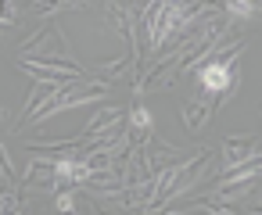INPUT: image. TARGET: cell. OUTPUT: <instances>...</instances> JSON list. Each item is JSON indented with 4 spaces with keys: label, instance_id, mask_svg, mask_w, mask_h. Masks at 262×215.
<instances>
[{
    "label": "cell",
    "instance_id": "cell-1",
    "mask_svg": "<svg viewBox=\"0 0 262 215\" xmlns=\"http://www.w3.org/2000/svg\"><path fill=\"white\" fill-rule=\"evenodd\" d=\"M241 54H244V36H241V40H230V43H219V47L194 68V79H198L201 93H205L215 108H223V104L237 93V86H241Z\"/></svg>",
    "mask_w": 262,
    "mask_h": 215
},
{
    "label": "cell",
    "instance_id": "cell-9",
    "mask_svg": "<svg viewBox=\"0 0 262 215\" xmlns=\"http://www.w3.org/2000/svg\"><path fill=\"white\" fill-rule=\"evenodd\" d=\"M223 4H226L230 15H237L244 22H258L262 18V0H223Z\"/></svg>",
    "mask_w": 262,
    "mask_h": 215
},
{
    "label": "cell",
    "instance_id": "cell-12",
    "mask_svg": "<svg viewBox=\"0 0 262 215\" xmlns=\"http://www.w3.org/2000/svg\"><path fill=\"white\" fill-rule=\"evenodd\" d=\"M104 4H108V0H104Z\"/></svg>",
    "mask_w": 262,
    "mask_h": 215
},
{
    "label": "cell",
    "instance_id": "cell-10",
    "mask_svg": "<svg viewBox=\"0 0 262 215\" xmlns=\"http://www.w3.org/2000/svg\"><path fill=\"white\" fill-rule=\"evenodd\" d=\"M129 122H133V126H151V115H147L140 104H133V111H129Z\"/></svg>",
    "mask_w": 262,
    "mask_h": 215
},
{
    "label": "cell",
    "instance_id": "cell-3",
    "mask_svg": "<svg viewBox=\"0 0 262 215\" xmlns=\"http://www.w3.org/2000/svg\"><path fill=\"white\" fill-rule=\"evenodd\" d=\"M262 179V154H255L251 161H241L233 169L223 172V183L215 186V197H226V201H241L244 194H251V186Z\"/></svg>",
    "mask_w": 262,
    "mask_h": 215
},
{
    "label": "cell",
    "instance_id": "cell-6",
    "mask_svg": "<svg viewBox=\"0 0 262 215\" xmlns=\"http://www.w3.org/2000/svg\"><path fill=\"white\" fill-rule=\"evenodd\" d=\"M129 111H122V108H101L94 118H90V126L83 129V136H101V133H126L129 129Z\"/></svg>",
    "mask_w": 262,
    "mask_h": 215
},
{
    "label": "cell",
    "instance_id": "cell-8",
    "mask_svg": "<svg viewBox=\"0 0 262 215\" xmlns=\"http://www.w3.org/2000/svg\"><path fill=\"white\" fill-rule=\"evenodd\" d=\"M133 68H137V54H133V51H126L122 58H115V61H108V65L90 68V76H97V79H104V83H115V79H122V76H129V79H133Z\"/></svg>",
    "mask_w": 262,
    "mask_h": 215
},
{
    "label": "cell",
    "instance_id": "cell-5",
    "mask_svg": "<svg viewBox=\"0 0 262 215\" xmlns=\"http://www.w3.org/2000/svg\"><path fill=\"white\" fill-rule=\"evenodd\" d=\"M258 151V136L251 133H233V136H223V169H233L241 161H251Z\"/></svg>",
    "mask_w": 262,
    "mask_h": 215
},
{
    "label": "cell",
    "instance_id": "cell-11",
    "mask_svg": "<svg viewBox=\"0 0 262 215\" xmlns=\"http://www.w3.org/2000/svg\"><path fill=\"white\" fill-rule=\"evenodd\" d=\"M255 211H262V204H258V208H255Z\"/></svg>",
    "mask_w": 262,
    "mask_h": 215
},
{
    "label": "cell",
    "instance_id": "cell-7",
    "mask_svg": "<svg viewBox=\"0 0 262 215\" xmlns=\"http://www.w3.org/2000/svg\"><path fill=\"white\" fill-rule=\"evenodd\" d=\"M180 111H183V126H187L190 133H201V129L208 126V118H212L215 104H212L208 97H194V101H183V104H180Z\"/></svg>",
    "mask_w": 262,
    "mask_h": 215
},
{
    "label": "cell",
    "instance_id": "cell-4",
    "mask_svg": "<svg viewBox=\"0 0 262 215\" xmlns=\"http://www.w3.org/2000/svg\"><path fill=\"white\" fill-rule=\"evenodd\" d=\"M147 147V158H151V165H155V172H165V169H176V165H183V161H190L198 151H183V147H172V144H165L162 136H155L151 133V140L144 144Z\"/></svg>",
    "mask_w": 262,
    "mask_h": 215
},
{
    "label": "cell",
    "instance_id": "cell-2",
    "mask_svg": "<svg viewBox=\"0 0 262 215\" xmlns=\"http://www.w3.org/2000/svg\"><path fill=\"white\" fill-rule=\"evenodd\" d=\"M18 58H40V61H69V43L54 22H43L29 40L18 43Z\"/></svg>",
    "mask_w": 262,
    "mask_h": 215
}]
</instances>
